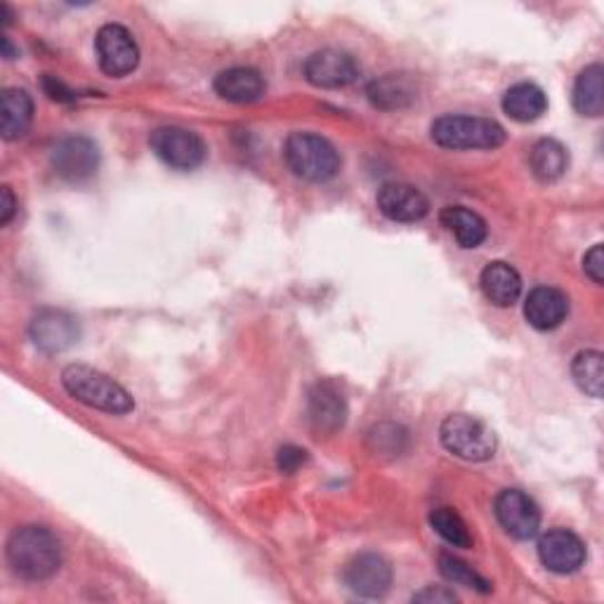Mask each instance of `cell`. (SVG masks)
<instances>
[{"label": "cell", "instance_id": "22", "mask_svg": "<svg viewBox=\"0 0 604 604\" xmlns=\"http://www.w3.org/2000/svg\"><path fill=\"white\" fill-rule=\"evenodd\" d=\"M503 111L517 123H534L547 111V94L534 83H517L503 94Z\"/></svg>", "mask_w": 604, "mask_h": 604}, {"label": "cell", "instance_id": "3", "mask_svg": "<svg viewBox=\"0 0 604 604\" xmlns=\"http://www.w3.org/2000/svg\"><path fill=\"white\" fill-rule=\"evenodd\" d=\"M283 159L291 173L305 182H329L340 173L338 149L314 132H293L283 144Z\"/></svg>", "mask_w": 604, "mask_h": 604}, {"label": "cell", "instance_id": "21", "mask_svg": "<svg viewBox=\"0 0 604 604\" xmlns=\"http://www.w3.org/2000/svg\"><path fill=\"white\" fill-rule=\"evenodd\" d=\"M440 222L446 226V232L456 239L463 249H477L486 241L489 226L484 218L465 205H446L440 213Z\"/></svg>", "mask_w": 604, "mask_h": 604}, {"label": "cell", "instance_id": "6", "mask_svg": "<svg viewBox=\"0 0 604 604\" xmlns=\"http://www.w3.org/2000/svg\"><path fill=\"white\" fill-rule=\"evenodd\" d=\"M149 147L173 170H194L205 161L208 147L194 130L180 125H163L151 132Z\"/></svg>", "mask_w": 604, "mask_h": 604}, {"label": "cell", "instance_id": "12", "mask_svg": "<svg viewBox=\"0 0 604 604\" xmlns=\"http://www.w3.org/2000/svg\"><path fill=\"white\" fill-rule=\"evenodd\" d=\"M538 560L547 572L574 574L585 562V543L570 528H551L538 541Z\"/></svg>", "mask_w": 604, "mask_h": 604}, {"label": "cell", "instance_id": "19", "mask_svg": "<svg viewBox=\"0 0 604 604\" xmlns=\"http://www.w3.org/2000/svg\"><path fill=\"white\" fill-rule=\"evenodd\" d=\"M366 94L375 109L396 111L406 109L415 102V98H419V88H415V81L406 73H385L381 79L369 83Z\"/></svg>", "mask_w": 604, "mask_h": 604}, {"label": "cell", "instance_id": "30", "mask_svg": "<svg viewBox=\"0 0 604 604\" xmlns=\"http://www.w3.org/2000/svg\"><path fill=\"white\" fill-rule=\"evenodd\" d=\"M583 272H585V276H588L593 283L602 286V283H604V253H602V243H595L593 249L588 253H585V258H583Z\"/></svg>", "mask_w": 604, "mask_h": 604}, {"label": "cell", "instance_id": "4", "mask_svg": "<svg viewBox=\"0 0 604 604\" xmlns=\"http://www.w3.org/2000/svg\"><path fill=\"white\" fill-rule=\"evenodd\" d=\"M434 144L453 151L465 149H496L505 142V130L501 123L480 117H456L446 113L430 125Z\"/></svg>", "mask_w": 604, "mask_h": 604}, {"label": "cell", "instance_id": "15", "mask_svg": "<svg viewBox=\"0 0 604 604\" xmlns=\"http://www.w3.org/2000/svg\"><path fill=\"white\" fill-rule=\"evenodd\" d=\"M302 71H305V79L314 88H345L354 83L359 76V67L352 57L331 48L312 52Z\"/></svg>", "mask_w": 604, "mask_h": 604}, {"label": "cell", "instance_id": "2", "mask_svg": "<svg viewBox=\"0 0 604 604\" xmlns=\"http://www.w3.org/2000/svg\"><path fill=\"white\" fill-rule=\"evenodd\" d=\"M62 385L73 396L76 402H81L90 409H98L111 415H125L135 409L130 392L111 381L109 375L94 371L83 364H73L62 371Z\"/></svg>", "mask_w": 604, "mask_h": 604}, {"label": "cell", "instance_id": "10", "mask_svg": "<svg viewBox=\"0 0 604 604\" xmlns=\"http://www.w3.org/2000/svg\"><path fill=\"white\" fill-rule=\"evenodd\" d=\"M308 421L319 437H333L348 423L345 394L333 381H319L308 394Z\"/></svg>", "mask_w": 604, "mask_h": 604}, {"label": "cell", "instance_id": "33", "mask_svg": "<svg viewBox=\"0 0 604 604\" xmlns=\"http://www.w3.org/2000/svg\"><path fill=\"white\" fill-rule=\"evenodd\" d=\"M0 197H3V203H0V224H10V220L14 218V211H17V201H14V194L10 187H3L0 189Z\"/></svg>", "mask_w": 604, "mask_h": 604}, {"label": "cell", "instance_id": "7", "mask_svg": "<svg viewBox=\"0 0 604 604\" xmlns=\"http://www.w3.org/2000/svg\"><path fill=\"white\" fill-rule=\"evenodd\" d=\"M100 69L111 79H123L140 64V48L132 33L121 24H104L94 36Z\"/></svg>", "mask_w": 604, "mask_h": 604}, {"label": "cell", "instance_id": "27", "mask_svg": "<svg viewBox=\"0 0 604 604\" xmlns=\"http://www.w3.org/2000/svg\"><path fill=\"white\" fill-rule=\"evenodd\" d=\"M440 574L453 583V585H463V588H470V591H477L482 595L494 591V585H491V581H486L482 574H477L475 570L467 562H463L461 557H453L449 553H442L440 555Z\"/></svg>", "mask_w": 604, "mask_h": 604}, {"label": "cell", "instance_id": "17", "mask_svg": "<svg viewBox=\"0 0 604 604\" xmlns=\"http://www.w3.org/2000/svg\"><path fill=\"white\" fill-rule=\"evenodd\" d=\"M480 286L491 305L510 308L515 305L517 298L522 295V276L513 264L496 260V262H489L482 270Z\"/></svg>", "mask_w": 604, "mask_h": 604}, {"label": "cell", "instance_id": "24", "mask_svg": "<svg viewBox=\"0 0 604 604\" xmlns=\"http://www.w3.org/2000/svg\"><path fill=\"white\" fill-rule=\"evenodd\" d=\"M602 76H604V69L600 64L585 67L576 76L572 100H574V109L581 113V117H591V119L602 117V109H604Z\"/></svg>", "mask_w": 604, "mask_h": 604}, {"label": "cell", "instance_id": "11", "mask_svg": "<svg viewBox=\"0 0 604 604\" xmlns=\"http://www.w3.org/2000/svg\"><path fill=\"white\" fill-rule=\"evenodd\" d=\"M343 578L354 595L378 600V597H385L390 591L392 566L383 555L362 553L348 562Z\"/></svg>", "mask_w": 604, "mask_h": 604}, {"label": "cell", "instance_id": "18", "mask_svg": "<svg viewBox=\"0 0 604 604\" xmlns=\"http://www.w3.org/2000/svg\"><path fill=\"white\" fill-rule=\"evenodd\" d=\"M215 92L222 100L234 102V104H253L264 94V79L260 71L251 67H234L220 71L213 81Z\"/></svg>", "mask_w": 604, "mask_h": 604}, {"label": "cell", "instance_id": "25", "mask_svg": "<svg viewBox=\"0 0 604 604\" xmlns=\"http://www.w3.org/2000/svg\"><path fill=\"white\" fill-rule=\"evenodd\" d=\"M572 378L581 392L600 400L604 390V356L597 350H583L572 362Z\"/></svg>", "mask_w": 604, "mask_h": 604}, {"label": "cell", "instance_id": "13", "mask_svg": "<svg viewBox=\"0 0 604 604\" xmlns=\"http://www.w3.org/2000/svg\"><path fill=\"white\" fill-rule=\"evenodd\" d=\"M29 335L43 352H64L73 343H79L81 326L76 316L62 310H43L38 312L29 326Z\"/></svg>", "mask_w": 604, "mask_h": 604}, {"label": "cell", "instance_id": "5", "mask_svg": "<svg viewBox=\"0 0 604 604\" xmlns=\"http://www.w3.org/2000/svg\"><path fill=\"white\" fill-rule=\"evenodd\" d=\"M440 440L449 453L467 463H484L496 453L494 430L467 413L449 415L440 427Z\"/></svg>", "mask_w": 604, "mask_h": 604}, {"label": "cell", "instance_id": "23", "mask_svg": "<svg viewBox=\"0 0 604 604\" xmlns=\"http://www.w3.org/2000/svg\"><path fill=\"white\" fill-rule=\"evenodd\" d=\"M528 165H532V173L536 180L555 182L566 173L570 154H566L562 142L543 138L532 147V151H528Z\"/></svg>", "mask_w": 604, "mask_h": 604}, {"label": "cell", "instance_id": "14", "mask_svg": "<svg viewBox=\"0 0 604 604\" xmlns=\"http://www.w3.org/2000/svg\"><path fill=\"white\" fill-rule=\"evenodd\" d=\"M378 211L392 222H419L430 213V201L419 187L387 182L378 189Z\"/></svg>", "mask_w": 604, "mask_h": 604}, {"label": "cell", "instance_id": "8", "mask_svg": "<svg viewBox=\"0 0 604 604\" xmlns=\"http://www.w3.org/2000/svg\"><path fill=\"white\" fill-rule=\"evenodd\" d=\"M50 163L57 178H62L67 182H85L98 173L100 149L90 138L71 135L52 147Z\"/></svg>", "mask_w": 604, "mask_h": 604}, {"label": "cell", "instance_id": "29", "mask_svg": "<svg viewBox=\"0 0 604 604\" xmlns=\"http://www.w3.org/2000/svg\"><path fill=\"white\" fill-rule=\"evenodd\" d=\"M305 463H308V451L300 449V446L286 444V446H281L276 453V467L281 472H286V475H293V472H298Z\"/></svg>", "mask_w": 604, "mask_h": 604}, {"label": "cell", "instance_id": "20", "mask_svg": "<svg viewBox=\"0 0 604 604\" xmlns=\"http://www.w3.org/2000/svg\"><path fill=\"white\" fill-rule=\"evenodd\" d=\"M33 121V100L22 88H6L0 94V132L12 142L27 135Z\"/></svg>", "mask_w": 604, "mask_h": 604}, {"label": "cell", "instance_id": "1", "mask_svg": "<svg viewBox=\"0 0 604 604\" xmlns=\"http://www.w3.org/2000/svg\"><path fill=\"white\" fill-rule=\"evenodd\" d=\"M10 570L24 581H46L60 572L62 543L48 526H19L6 545Z\"/></svg>", "mask_w": 604, "mask_h": 604}, {"label": "cell", "instance_id": "9", "mask_svg": "<svg viewBox=\"0 0 604 604\" xmlns=\"http://www.w3.org/2000/svg\"><path fill=\"white\" fill-rule=\"evenodd\" d=\"M494 513L503 532L515 541H532L541 528V510L520 489H505L494 501Z\"/></svg>", "mask_w": 604, "mask_h": 604}, {"label": "cell", "instance_id": "16", "mask_svg": "<svg viewBox=\"0 0 604 604\" xmlns=\"http://www.w3.org/2000/svg\"><path fill=\"white\" fill-rule=\"evenodd\" d=\"M570 314V298L553 286H538L524 300V319L536 331H553Z\"/></svg>", "mask_w": 604, "mask_h": 604}, {"label": "cell", "instance_id": "28", "mask_svg": "<svg viewBox=\"0 0 604 604\" xmlns=\"http://www.w3.org/2000/svg\"><path fill=\"white\" fill-rule=\"evenodd\" d=\"M406 444H409V434L400 425L383 423L369 432V446L375 453H392V456H400V453L406 449Z\"/></svg>", "mask_w": 604, "mask_h": 604}, {"label": "cell", "instance_id": "34", "mask_svg": "<svg viewBox=\"0 0 604 604\" xmlns=\"http://www.w3.org/2000/svg\"><path fill=\"white\" fill-rule=\"evenodd\" d=\"M0 43H3V57H6V60H14V57H19V52L14 50V46H12V41H10L8 36H3V41H0Z\"/></svg>", "mask_w": 604, "mask_h": 604}, {"label": "cell", "instance_id": "31", "mask_svg": "<svg viewBox=\"0 0 604 604\" xmlns=\"http://www.w3.org/2000/svg\"><path fill=\"white\" fill-rule=\"evenodd\" d=\"M413 602H423V604H453V602H459V597H456V593H453V591L442 588V585H437V588H434V585H427L425 591L413 595Z\"/></svg>", "mask_w": 604, "mask_h": 604}, {"label": "cell", "instance_id": "26", "mask_svg": "<svg viewBox=\"0 0 604 604\" xmlns=\"http://www.w3.org/2000/svg\"><path fill=\"white\" fill-rule=\"evenodd\" d=\"M430 526L453 547H472L475 543L467 522L453 507H434L430 513Z\"/></svg>", "mask_w": 604, "mask_h": 604}, {"label": "cell", "instance_id": "32", "mask_svg": "<svg viewBox=\"0 0 604 604\" xmlns=\"http://www.w3.org/2000/svg\"><path fill=\"white\" fill-rule=\"evenodd\" d=\"M41 85H43V90H46L48 98L54 100V102H73V100H76V94H73L62 81H57L54 76H50V73L43 76Z\"/></svg>", "mask_w": 604, "mask_h": 604}]
</instances>
